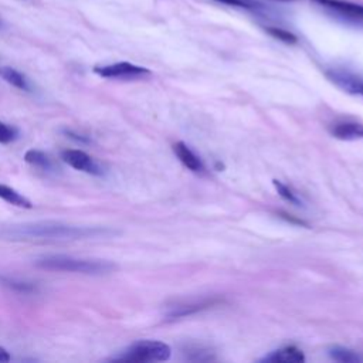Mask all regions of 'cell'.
Wrapping results in <instances>:
<instances>
[{
  "instance_id": "5bb4252c",
  "label": "cell",
  "mask_w": 363,
  "mask_h": 363,
  "mask_svg": "<svg viewBox=\"0 0 363 363\" xmlns=\"http://www.w3.org/2000/svg\"><path fill=\"white\" fill-rule=\"evenodd\" d=\"M329 356L337 362H342V363H357L362 360V357L354 353L353 350L350 349H346V347H342V346H332L329 350H328Z\"/></svg>"
},
{
  "instance_id": "5b68a950",
  "label": "cell",
  "mask_w": 363,
  "mask_h": 363,
  "mask_svg": "<svg viewBox=\"0 0 363 363\" xmlns=\"http://www.w3.org/2000/svg\"><path fill=\"white\" fill-rule=\"evenodd\" d=\"M94 72L104 78H115V79H136L145 75H149L150 71L145 67L135 65L128 61H121L109 65H99L94 68Z\"/></svg>"
},
{
  "instance_id": "ba28073f",
  "label": "cell",
  "mask_w": 363,
  "mask_h": 363,
  "mask_svg": "<svg viewBox=\"0 0 363 363\" xmlns=\"http://www.w3.org/2000/svg\"><path fill=\"white\" fill-rule=\"evenodd\" d=\"M330 135L340 140H356L363 138V123L356 121H337L330 125Z\"/></svg>"
},
{
  "instance_id": "9a60e30c",
  "label": "cell",
  "mask_w": 363,
  "mask_h": 363,
  "mask_svg": "<svg viewBox=\"0 0 363 363\" xmlns=\"http://www.w3.org/2000/svg\"><path fill=\"white\" fill-rule=\"evenodd\" d=\"M3 285H6L7 288L16 291V292H21V294H30L34 291V285L30 282H24V281H18L14 278H1L0 279Z\"/></svg>"
},
{
  "instance_id": "6da1fadb",
  "label": "cell",
  "mask_w": 363,
  "mask_h": 363,
  "mask_svg": "<svg viewBox=\"0 0 363 363\" xmlns=\"http://www.w3.org/2000/svg\"><path fill=\"white\" fill-rule=\"evenodd\" d=\"M113 231L101 227H79L60 221H34L9 225L0 230V237L11 241H61L86 240L112 235Z\"/></svg>"
},
{
  "instance_id": "ac0fdd59",
  "label": "cell",
  "mask_w": 363,
  "mask_h": 363,
  "mask_svg": "<svg viewBox=\"0 0 363 363\" xmlns=\"http://www.w3.org/2000/svg\"><path fill=\"white\" fill-rule=\"evenodd\" d=\"M267 30L269 31V34H271V35H274L275 38H278V40H281V41H284V43L292 44V43H295V41H296V37H295L292 33H289V31H286V30H284V28L268 27Z\"/></svg>"
},
{
  "instance_id": "7c38bea8",
  "label": "cell",
  "mask_w": 363,
  "mask_h": 363,
  "mask_svg": "<svg viewBox=\"0 0 363 363\" xmlns=\"http://www.w3.org/2000/svg\"><path fill=\"white\" fill-rule=\"evenodd\" d=\"M0 199L7 201L9 204H13V206H17V207H23V208H31L33 207L31 201L27 197H24L17 190H14V189H11L6 184H0Z\"/></svg>"
},
{
  "instance_id": "277c9868",
  "label": "cell",
  "mask_w": 363,
  "mask_h": 363,
  "mask_svg": "<svg viewBox=\"0 0 363 363\" xmlns=\"http://www.w3.org/2000/svg\"><path fill=\"white\" fill-rule=\"evenodd\" d=\"M170 352L169 345L163 342L139 340L115 359L125 362H163L170 357Z\"/></svg>"
},
{
  "instance_id": "3957f363",
  "label": "cell",
  "mask_w": 363,
  "mask_h": 363,
  "mask_svg": "<svg viewBox=\"0 0 363 363\" xmlns=\"http://www.w3.org/2000/svg\"><path fill=\"white\" fill-rule=\"evenodd\" d=\"M313 6L330 18L353 26L363 27V4L349 0H311Z\"/></svg>"
},
{
  "instance_id": "ffe728a7",
  "label": "cell",
  "mask_w": 363,
  "mask_h": 363,
  "mask_svg": "<svg viewBox=\"0 0 363 363\" xmlns=\"http://www.w3.org/2000/svg\"><path fill=\"white\" fill-rule=\"evenodd\" d=\"M10 354H9V352L4 349V347H1L0 346V363H6V362H10Z\"/></svg>"
},
{
  "instance_id": "8fae6325",
  "label": "cell",
  "mask_w": 363,
  "mask_h": 363,
  "mask_svg": "<svg viewBox=\"0 0 363 363\" xmlns=\"http://www.w3.org/2000/svg\"><path fill=\"white\" fill-rule=\"evenodd\" d=\"M0 77L11 84L13 86L21 89V91H31V85L26 75H23L20 71L11 68V67H0Z\"/></svg>"
},
{
  "instance_id": "4fadbf2b",
  "label": "cell",
  "mask_w": 363,
  "mask_h": 363,
  "mask_svg": "<svg viewBox=\"0 0 363 363\" xmlns=\"http://www.w3.org/2000/svg\"><path fill=\"white\" fill-rule=\"evenodd\" d=\"M24 160L37 167V169H41V170H52V162L51 159L41 150H37V149H30L26 152L24 155Z\"/></svg>"
},
{
  "instance_id": "9c48e42d",
  "label": "cell",
  "mask_w": 363,
  "mask_h": 363,
  "mask_svg": "<svg viewBox=\"0 0 363 363\" xmlns=\"http://www.w3.org/2000/svg\"><path fill=\"white\" fill-rule=\"evenodd\" d=\"M173 152L174 155L179 157V160L187 167L190 169L191 172H203L204 166H203V162L201 159L183 142H177L173 145Z\"/></svg>"
},
{
  "instance_id": "d6986e66",
  "label": "cell",
  "mask_w": 363,
  "mask_h": 363,
  "mask_svg": "<svg viewBox=\"0 0 363 363\" xmlns=\"http://www.w3.org/2000/svg\"><path fill=\"white\" fill-rule=\"evenodd\" d=\"M217 1L228 4V6H235V7H251L250 0H217Z\"/></svg>"
},
{
  "instance_id": "30bf717a",
  "label": "cell",
  "mask_w": 363,
  "mask_h": 363,
  "mask_svg": "<svg viewBox=\"0 0 363 363\" xmlns=\"http://www.w3.org/2000/svg\"><path fill=\"white\" fill-rule=\"evenodd\" d=\"M305 360L303 353L295 346H286L279 350H275L261 359V362H271V363H301Z\"/></svg>"
},
{
  "instance_id": "2e32d148",
  "label": "cell",
  "mask_w": 363,
  "mask_h": 363,
  "mask_svg": "<svg viewBox=\"0 0 363 363\" xmlns=\"http://www.w3.org/2000/svg\"><path fill=\"white\" fill-rule=\"evenodd\" d=\"M274 186H275V189L278 190V193L285 199V200H288L289 203H292V204H295V206H299L301 204V199L296 196V193H294L286 184H284V183H281L279 180H274Z\"/></svg>"
},
{
  "instance_id": "7a4b0ae2",
  "label": "cell",
  "mask_w": 363,
  "mask_h": 363,
  "mask_svg": "<svg viewBox=\"0 0 363 363\" xmlns=\"http://www.w3.org/2000/svg\"><path fill=\"white\" fill-rule=\"evenodd\" d=\"M37 267L50 271H62V272H77L86 275H101L113 271L116 267L111 261L105 259H89V258H77L71 255H45L35 261Z\"/></svg>"
},
{
  "instance_id": "52a82bcc",
  "label": "cell",
  "mask_w": 363,
  "mask_h": 363,
  "mask_svg": "<svg viewBox=\"0 0 363 363\" xmlns=\"http://www.w3.org/2000/svg\"><path fill=\"white\" fill-rule=\"evenodd\" d=\"M61 157L65 163H68L75 170H79V172H84L88 174H94V176L104 174V170L98 164V162H95V159L91 157L88 153H85L84 150L67 149L61 153Z\"/></svg>"
},
{
  "instance_id": "e0dca14e",
  "label": "cell",
  "mask_w": 363,
  "mask_h": 363,
  "mask_svg": "<svg viewBox=\"0 0 363 363\" xmlns=\"http://www.w3.org/2000/svg\"><path fill=\"white\" fill-rule=\"evenodd\" d=\"M17 136H18V130L14 126L0 122V143H10Z\"/></svg>"
},
{
  "instance_id": "44dd1931",
  "label": "cell",
  "mask_w": 363,
  "mask_h": 363,
  "mask_svg": "<svg viewBox=\"0 0 363 363\" xmlns=\"http://www.w3.org/2000/svg\"><path fill=\"white\" fill-rule=\"evenodd\" d=\"M284 1H291V0H284Z\"/></svg>"
},
{
  "instance_id": "8992f818",
  "label": "cell",
  "mask_w": 363,
  "mask_h": 363,
  "mask_svg": "<svg viewBox=\"0 0 363 363\" xmlns=\"http://www.w3.org/2000/svg\"><path fill=\"white\" fill-rule=\"evenodd\" d=\"M326 77L345 92L363 96V77L359 74L343 68H330L326 71Z\"/></svg>"
}]
</instances>
